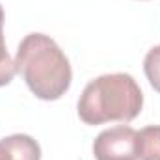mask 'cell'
Listing matches in <instances>:
<instances>
[{
  "label": "cell",
  "instance_id": "cell-3",
  "mask_svg": "<svg viewBox=\"0 0 160 160\" xmlns=\"http://www.w3.org/2000/svg\"><path fill=\"white\" fill-rule=\"evenodd\" d=\"M138 132L128 125H118L102 130L93 142L95 160H138Z\"/></svg>",
  "mask_w": 160,
  "mask_h": 160
},
{
  "label": "cell",
  "instance_id": "cell-5",
  "mask_svg": "<svg viewBox=\"0 0 160 160\" xmlns=\"http://www.w3.org/2000/svg\"><path fill=\"white\" fill-rule=\"evenodd\" d=\"M138 160H160V125H149L138 132Z\"/></svg>",
  "mask_w": 160,
  "mask_h": 160
},
{
  "label": "cell",
  "instance_id": "cell-1",
  "mask_svg": "<svg viewBox=\"0 0 160 160\" xmlns=\"http://www.w3.org/2000/svg\"><path fill=\"white\" fill-rule=\"evenodd\" d=\"M15 69L41 101H58L71 86L73 71L58 43L45 34H28L15 56Z\"/></svg>",
  "mask_w": 160,
  "mask_h": 160
},
{
  "label": "cell",
  "instance_id": "cell-2",
  "mask_svg": "<svg viewBox=\"0 0 160 160\" xmlns=\"http://www.w3.org/2000/svg\"><path fill=\"white\" fill-rule=\"evenodd\" d=\"M143 93L134 77L127 73L102 75L91 80L78 99V118L86 125L108 121L128 123L142 112Z\"/></svg>",
  "mask_w": 160,
  "mask_h": 160
},
{
  "label": "cell",
  "instance_id": "cell-7",
  "mask_svg": "<svg viewBox=\"0 0 160 160\" xmlns=\"http://www.w3.org/2000/svg\"><path fill=\"white\" fill-rule=\"evenodd\" d=\"M143 71H145V77L149 80V84L153 86V89L160 93V45L153 47L145 54Z\"/></svg>",
  "mask_w": 160,
  "mask_h": 160
},
{
  "label": "cell",
  "instance_id": "cell-8",
  "mask_svg": "<svg viewBox=\"0 0 160 160\" xmlns=\"http://www.w3.org/2000/svg\"><path fill=\"white\" fill-rule=\"evenodd\" d=\"M0 160H13L11 158V153L8 151V147L0 142Z\"/></svg>",
  "mask_w": 160,
  "mask_h": 160
},
{
  "label": "cell",
  "instance_id": "cell-6",
  "mask_svg": "<svg viewBox=\"0 0 160 160\" xmlns=\"http://www.w3.org/2000/svg\"><path fill=\"white\" fill-rule=\"evenodd\" d=\"M15 73H17L15 60H11L6 48V41H4V9L0 6V88L8 86L13 80Z\"/></svg>",
  "mask_w": 160,
  "mask_h": 160
},
{
  "label": "cell",
  "instance_id": "cell-4",
  "mask_svg": "<svg viewBox=\"0 0 160 160\" xmlns=\"http://www.w3.org/2000/svg\"><path fill=\"white\" fill-rule=\"evenodd\" d=\"M0 142L8 147L13 160H41L39 143L28 134H11Z\"/></svg>",
  "mask_w": 160,
  "mask_h": 160
}]
</instances>
